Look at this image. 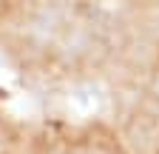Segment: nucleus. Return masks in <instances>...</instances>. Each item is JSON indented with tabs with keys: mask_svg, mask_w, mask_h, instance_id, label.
<instances>
[{
	"mask_svg": "<svg viewBox=\"0 0 159 154\" xmlns=\"http://www.w3.org/2000/svg\"><path fill=\"white\" fill-rule=\"evenodd\" d=\"M9 6H11V0H0V14H3V12L9 9Z\"/></svg>",
	"mask_w": 159,
	"mask_h": 154,
	"instance_id": "1",
	"label": "nucleus"
}]
</instances>
